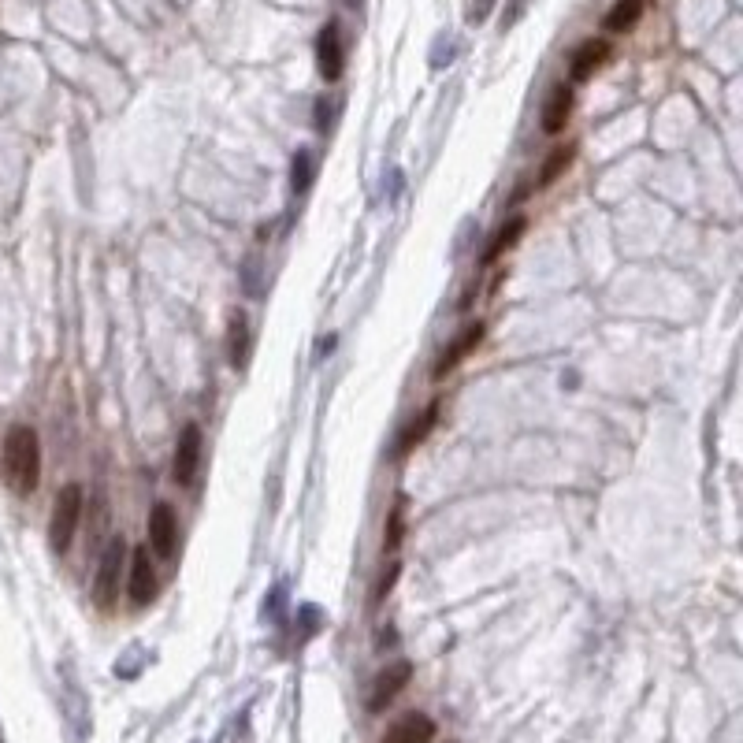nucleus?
<instances>
[{
	"label": "nucleus",
	"instance_id": "39448f33",
	"mask_svg": "<svg viewBox=\"0 0 743 743\" xmlns=\"http://www.w3.org/2000/svg\"><path fill=\"white\" fill-rule=\"evenodd\" d=\"M316 67L327 82L342 79V67H346V49H342V34L339 23H327L320 34H316Z\"/></svg>",
	"mask_w": 743,
	"mask_h": 743
},
{
	"label": "nucleus",
	"instance_id": "6ab92c4d",
	"mask_svg": "<svg viewBox=\"0 0 743 743\" xmlns=\"http://www.w3.org/2000/svg\"><path fill=\"white\" fill-rule=\"evenodd\" d=\"M309 179H313V153L301 149L298 157H294V190L305 194V190H309Z\"/></svg>",
	"mask_w": 743,
	"mask_h": 743
},
{
	"label": "nucleus",
	"instance_id": "412c9836",
	"mask_svg": "<svg viewBox=\"0 0 743 743\" xmlns=\"http://www.w3.org/2000/svg\"><path fill=\"white\" fill-rule=\"evenodd\" d=\"M491 8H495V0H472V12H469V23H472V27H480L483 19L491 15Z\"/></svg>",
	"mask_w": 743,
	"mask_h": 743
},
{
	"label": "nucleus",
	"instance_id": "f03ea898",
	"mask_svg": "<svg viewBox=\"0 0 743 743\" xmlns=\"http://www.w3.org/2000/svg\"><path fill=\"white\" fill-rule=\"evenodd\" d=\"M82 487L79 483H67L64 491L56 495V506H53V517H49V543H53L56 554H67L71 539L79 532V521H82Z\"/></svg>",
	"mask_w": 743,
	"mask_h": 743
},
{
	"label": "nucleus",
	"instance_id": "f8f14e48",
	"mask_svg": "<svg viewBox=\"0 0 743 743\" xmlns=\"http://www.w3.org/2000/svg\"><path fill=\"white\" fill-rule=\"evenodd\" d=\"M606 60H610V41L591 38L573 53V64H569V71H573L576 82H584V79H591V75H595V71H599Z\"/></svg>",
	"mask_w": 743,
	"mask_h": 743
},
{
	"label": "nucleus",
	"instance_id": "20e7f679",
	"mask_svg": "<svg viewBox=\"0 0 743 743\" xmlns=\"http://www.w3.org/2000/svg\"><path fill=\"white\" fill-rule=\"evenodd\" d=\"M409 680H413V665L409 662H391V665H383L376 673V680H372V691H368V710L372 714H383L387 706L402 695L405 688H409Z\"/></svg>",
	"mask_w": 743,
	"mask_h": 743
},
{
	"label": "nucleus",
	"instance_id": "9b49d317",
	"mask_svg": "<svg viewBox=\"0 0 743 743\" xmlns=\"http://www.w3.org/2000/svg\"><path fill=\"white\" fill-rule=\"evenodd\" d=\"M480 339H483V324H472L469 331H457L454 342H450V346H446V353L439 357V365L431 368V376H435V379L450 376V372H454V368L461 365V361H465V357H469L476 346H480Z\"/></svg>",
	"mask_w": 743,
	"mask_h": 743
},
{
	"label": "nucleus",
	"instance_id": "4be33fe9",
	"mask_svg": "<svg viewBox=\"0 0 743 743\" xmlns=\"http://www.w3.org/2000/svg\"><path fill=\"white\" fill-rule=\"evenodd\" d=\"M528 4H532V0H513V4H509V12H506V27H513V23L521 19V12H528Z\"/></svg>",
	"mask_w": 743,
	"mask_h": 743
},
{
	"label": "nucleus",
	"instance_id": "9d476101",
	"mask_svg": "<svg viewBox=\"0 0 743 743\" xmlns=\"http://www.w3.org/2000/svg\"><path fill=\"white\" fill-rule=\"evenodd\" d=\"M435 740V721L420 710H409L405 717H398L391 729L383 732L379 743H431Z\"/></svg>",
	"mask_w": 743,
	"mask_h": 743
},
{
	"label": "nucleus",
	"instance_id": "5701e85b",
	"mask_svg": "<svg viewBox=\"0 0 743 743\" xmlns=\"http://www.w3.org/2000/svg\"><path fill=\"white\" fill-rule=\"evenodd\" d=\"M313 116H316V123H320V127L327 131V123H331V101H316Z\"/></svg>",
	"mask_w": 743,
	"mask_h": 743
},
{
	"label": "nucleus",
	"instance_id": "a211bd4d",
	"mask_svg": "<svg viewBox=\"0 0 743 743\" xmlns=\"http://www.w3.org/2000/svg\"><path fill=\"white\" fill-rule=\"evenodd\" d=\"M402 532H405V509H402V502H398V506L391 509V517H387V535H383L387 550L402 547Z\"/></svg>",
	"mask_w": 743,
	"mask_h": 743
},
{
	"label": "nucleus",
	"instance_id": "f257e3e1",
	"mask_svg": "<svg viewBox=\"0 0 743 743\" xmlns=\"http://www.w3.org/2000/svg\"><path fill=\"white\" fill-rule=\"evenodd\" d=\"M41 480V439L38 431L19 424L4 439V483L15 495H30Z\"/></svg>",
	"mask_w": 743,
	"mask_h": 743
},
{
	"label": "nucleus",
	"instance_id": "b1692460",
	"mask_svg": "<svg viewBox=\"0 0 743 743\" xmlns=\"http://www.w3.org/2000/svg\"><path fill=\"white\" fill-rule=\"evenodd\" d=\"M350 4H353V8H361V0H350Z\"/></svg>",
	"mask_w": 743,
	"mask_h": 743
},
{
	"label": "nucleus",
	"instance_id": "423d86ee",
	"mask_svg": "<svg viewBox=\"0 0 743 743\" xmlns=\"http://www.w3.org/2000/svg\"><path fill=\"white\" fill-rule=\"evenodd\" d=\"M157 569H153V561H149V554L145 550H138L131 558V569H127V595H131L134 610H142V606H149V602L157 599Z\"/></svg>",
	"mask_w": 743,
	"mask_h": 743
},
{
	"label": "nucleus",
	"instance_id": "4468645a",
	"mask_svg": "<svg viewBox=\"0 0 743 743\" xmlns=\"http://www.w3.org/2000/svg\"><path fill=\"white\" fill-rule=\"evenodd\" d=\"M643 12H647V0H617L610 12H606V19H602V30L625 34V30H632L643 19Z\"/></svg>",
	"mask_w": 743,
	"mask_h": 743
},
{
	"label": "nucleus",
	"instance_id": "7ed1b4c3",
	"mask_svg": "<svg viewBox=\"0 0 743 743\" xmlns=\"http://www.w3.org/2000/svg\"><path fill=\"white\" fill-rule=\"evenodd\" d=\"M127 576V543L123 539H112L101 558V569H97V580H93V602L97 610H112L119 599V584Z\"/></svg>",
	"mask_w": 743,
	"mask_h": 743
},
{
	"label": "nucleus",
	"instance_id": "aec40b11",
	"mask_svg": "<svg viewBox=\"0 0 743 743\" xmlns=\"http://www.w3.org/2000/svg\"><path fill=\"white\" fill-rule=\"evenodd\" d=\"M394 580H398V565H387V573H383V584L372 591V602H383L387 599V591L394 587Z\"/></svg>",
	"mask_w": 743,
	"mask_h": 743
},
{
	"label": "nucleus",
	"instance_id": "f3484780",
	"mask_svg": "<svg viewBox=\"0 0 743 743\" xmlns=\"http://www.w3.org/2000/svg\"><path fill=\"white\" fill-rule=\"evenodd\" d=\"M573 145H561V149H554L547 160H543V168H539V186H554L569 171V164H573Z\"/></svg>",
	"mask_w": 743,
	"mask_h": 743
},
{
	"label": "nucleus",
	"instance_id": "6e6552de",
	"mask_svg": "<svg viewBox=\"0 0 743 743\" xmlns=\"http://www.w3.org/2000/svg\"><path fill=\"white\" fill-rule=\"evenodd\" d=\"M249 353H253V327H249L246 309H235L227 320V361L235 372H246Z\"/></svg>",
	"mask_w": 743,
	"mask_h": 743
},
{
	"label": "nucleus",
	"instance_id": "ddd939ff",
	"mask_svg": "<svg viewBox=\"0 0 743 743\" xmlns=\"http://www.w3.org/2000/svg\"><path fill=\"white\" fill-rule=\"evenodd\" d=\"M569 116H573V90H569V86H554L547 97V105H543V131L561 134L565 131V123H569Z\"/></svg>",
	"mask_w": 743,
	"mask_h": 743
},
{
	"label": "nucleus",
	"instance_id": "0eeeda50",
	"mask_svg": "<svg viewBox=\"0 0 743 743\" xmlns=\"http://www.w3.org/2000/svg\"><path fill=\"white\" fill-rule=\"evenodd\" d=\"M197 461H201V428L197 424H186L183 435H179V446H175V483L179 487H190L197 476Z\"/></svg>",
	"mask_w": 743,
	"mask_h": 743
},
{
	"label": "nucleus",
	"instance_id": "2eb2a0df",
	"mask_svg": "<svg viewBox=\"0 0 743 743\" xmlns=\"http://www.w3.org/2000/svg\"><path fill=\"white\" fill-rule=\"evenodd\" d=\"M524 231H528V220H524V216H513V220H509L506 227L487 242V249H483V264H491V261H498L502 253H509V249L524 238Z\"/></svg>",
	"mask_w": 743,
	"mask_h": 743
},
{
	"label": "nucleus",
	"instance_id": "1a4fd4ad",
	"mask_svg": "<svg viewBox=\"0 0 743 743\" xmlns=\"http://www.w3.org/2000/svg\"><path fill=\"white\" fill-rule=\"evenodd\" d=\"M149 543L160 558H171L175 554V543H179V521H175V509L168 502H157L153 513H149Z\"/></svg>",
	"mask_w": 743,
	"mask_h": 743
},
{
	"label": "nucleus",
	"instance_id": "dca6fc26",
	"mask_svg": "<svg viewBox=\"0 0 743 743\" xmlns=\"http://www.w3.org/2000/svg\"><path fill=\"white\" fill-rule=\"evenodd\" d=\"M435 424H439V405H428V409H424V413L413 420V428H409L402 439H398V457L413 454V450H417V446L428 439V431L435 428Z\"/></svg>",
	"mask_w": 743,
	"mask_h": 743
}]
</instances>
